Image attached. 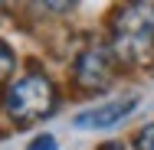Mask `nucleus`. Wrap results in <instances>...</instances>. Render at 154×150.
<instances>
[{
  "instance_id": "f257e3e1",
  "label": "nucleus",
  "mask_w": 154,
  "mask_h": 150,
  "mask_svg": "<svg viewBox=\"0 0 154 150\" xmlns=\"http://www.w3.org/2000/svg\"><path fill=\"white\" fill-rule=\"evenodd\" d=\"M154 52V7L151 3H131L125 7L112 30V56L128 65H141Z\"/></svg>"
},
{
  "instance_id": "f03ea898",
  "label": "nucleus",
  "mask_w": 154,
  "mask_h": 150,
  "mask_svg": "<svg viewBox=\"0 0 154 150\" xmlns=\"http://www.w3.org/2000/svg\"><path fill=\"white\" fill-rule=\"evenodd\" d=\"M3 108H7V114H10L13 124L30 127V124L49 118L56 111V88L43 75H23V78H17L7 88Z\"/></svg>"
},
{
  "instance_id": "7ed1b4c3",
  "label": "nucleus",
  "mask_w": 154,
  "mask_h": 150,
  "mask_svg": "<svg viewBox=\"0 0 154 150\" xmlns=\"http://www.w3.org/2000/svg\"><path fill=\"white\" fill-rule=\"evenodd\" d=\"M112 72H115V59H112V49L105 46H92V49H82L75 56L72 65V78L75 85L85 91H102L112 85Z\"/></svg>"
},
{
  "instance_id": "20e7f679",
  "label": "nucleus",
  "mask_w": 154,
  "mask_h": 150,
  "mask_svg": "<svg viewBox=\"0 0 154 150\" xmlns=\"http://www.w3.org/2000/svg\"><path fill=\"white\" fill-rule=\"evenodd\" d=\"M138 108V101H108V104H102V108H89V111H82V114H75V127H82V131H98V127H115L122 118H128L131 111Z\"/></svg>"
},
{
  "instance_id": "39448f33",
  "label": "nucleus",
  "mask_w": 154,
  "mask_h": 150,
  "mask_svg": "<svg viewBox=\"0 0 154 150\" xmlns=\"http://www.w3.org/2000/svg\"><path fill=\"white\" fill-rule=\"evenodd\" d=\"M13 65H17V56H13V49H10V46L0 39V82H3L10 72H13Z\"/></svg>"
},
{
  "instance_id": "423d86ee",
  "label": "nucleus",
  "mask_w": 154,
  "mask_h": 150,
  "mask_svg": "<svg viewBox=\"0 0 154 150\" xmlns=\"http://www.w3.org/2000/svg\"><path fill=\"white\" fill-rule=\"evenodd\" d=\"M134 150H154V124L141 127V134H138V140H134Z\"/></svg>"
},
{
  "instance_id": "0eeeda50",
  "label": "nucleus",
  "mask_w": 154,
  "mask_h": 150,
  "mask_svg": "<svg viewBox=\"0 0 154 150\" xmlns=\"http://www.w3.org/2000/svg\"><path fill=\"white\" fill-rule=\"evenodd\" d=\"M30 150H56V137H49V134H39V137L30 144Z\"/></svg>"
}]
</instances>
